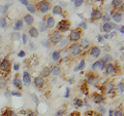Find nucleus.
I'll list each match as a JSON object with an SVG mask.
<instances>
[{
	"mask_svg": "<svg viewBox=\"0 0 124 116\" xmlns=\"http://www.w3.org/2000/svg\"><path fill=\"white\" fill-rule=\"evenodd\" d=\"M72 2H73V4H75L76 7H80L84 3L83 0H75V1H72Z\"/></svg>",
	"mask_w": 124,
	"mask_h": 116,
	"instance_id": "obj_43",
	"label": "nucleus"
},
{
	"mask_svg": "<svg viewBox=\"0 0 124 116\" xmlns=\"http://www.w3.org/2000/svg\"><path fill=\"white\" fill-rule=\"evenodd\" d=\"M27 116H36V114L34 113V112H29L28 115H27Z\"/></svg>",
	"mask_w": 124,
	"mask_h": 116,
	"instance_id": "obj_59",
	"label": "nucleus"
},
{
	"mask_svg": "<svg viewBox=\"0 0 124 116\" xmlns=\"http://www.w3.org/2000/svg\"><path fill=\"white\" fill-rule=\"evenodd\" d=\"M102 18V13L101 10L98 9V8H94L92 10L91 13V19L93 21H97V20H100Z\"/></svg>",
	"mask_w": 124,
	"mask_h": 116,
	"instance_id": "obj_12",
	"label": "nucleus"
},
{
	"mask_svg": "<svg viewBox=\"0 0 124 116\" xmlns=\"http://www.w3.org/2000/svg\"><path fill=\"white\" fill-rule=\"evenodd\" d=\"M60 58H61V53L59 51H55V52H53L52 53V59L54 62H57V61H59L60 60Z\"/></svg>",
	"mask_w": 124,
	"mask_h": 116,
	"instance_id": "obj_25",
	"label": "nucleus"
},
{
	"mask_svg": "<svg viewBox=\"0 0 124 116\" xmlns=\"http://www.w3.org/2000/svg\"><path fill=\"white\" fill-rule=\"evenodd\" d=\"M50 75H51V67H45L42 69L40 76L42 78H46V77H49Z\"/></svg>",
	"mask_w": 124,
	"mask_h": 116,
	"instance_id": "obj_21",
	"label": "nucleus"
},
{
	"mask_svg": "<svg viewBox=\"0 0 124 116\" xmlns=\"http://www.w3.org/2000/svg\"><path fill=\"white\" fill-rule=\"evenodd\" d=\"M68 51H69V52H70V55L73 56V57H78L82 53V49H81L79 43H72L68 47Z\"/></svg>",
	"mask_w": 124,
	"mask_h": 116,
	"instance_id": "obj_4",
	"label": "nucleus"
},
{
	"mask_svg": "<svg viewBox=\"0 0 124 116\" xmlns=\"http://www.w3.org/2000/svg\"><path fill=\"white\" fill-rule=\"evenodd\" d=\"M52 13L54 15H60L63 13V8H62V6H60V5H55L52 8Z\"/></svg>",
	"mask_w": 124,
	"mask_h": 116,
	"instance_id": "obj_17",
	"label": "nucleus"
},
{
	"mask_svg": "<svg viewBox=\"0 0 124 116\" xmlns=\"http://www.w3.org/2000/svg\"><path fill=\"white\" fill-rule=\"evenodd\" d=\"M9 4H5V5H0V13L4 14L6 11H7V8H8Z\"/></svg>",
	"mask_w": 124,
	"mask_h": 116,
	"instance_id": "obj_34",
	"label": "nucleus"
},
{
	"mask_svg": "<svg viewBox=\"0 0 124 116\" xmlns=\"http://www.w3.org/2000/svg\"><path fill=\"white\" fill-rule=\"evenodd\" d=\"M81 35H82L81 30H72V31H70V33H69L68 39L72 42H77V41L81 40Z\"/></svg>",
	"mask_w": 124,
	"mask_h": 116,
	"instance_id": "obj_6",
	"label": "nucleus"
},
{
	"mask_svg": "<svg viewBox=\"0 0 124 116\" xmlns=\"http://www.w3.org/2000/svg\"><path fill=\"white\" fill-rule=\"evenodd\" d=\"M33 99H34V102H35L36 104H38V99L36 98V96H33Z\"/></svg>",
	"mask_w": 124,
	"mask_h": 116,
	"instance_id": "obj_60",
	"label": "nucleus"
},
{
	"mask_svg": "<svg viewBox=\"0 0 124 116\" xmlns=\"http://www.w3.org/2000/svg\"><path fill=\"white\" fill-rule=\"evenodd\" d=\"M18 56L20 57V58H23V57H25V52H24V51H21L20 52L18 53Z\"/></svg>",
	"mask_w": 124,
	"mask_h": 116,
	"instance_id": "obj_55",
	"label": "nucleus"
},
{
	"mask_svg": "<svg viewBox=\"0 0 124 116\" xmlns=\"http://www.w3.org/2000/svg\"><path fill=\"white\" fill-rule=\"evenodd\" d=\"M22 82H24L25 85H29L30 82H31V76L29 74V72L25 71L24 73H23V80Z\"/></svg>",
	"mask_w": 124,
	"mask_h": 116,
	"instance_id": "obj_15",
	"label": "nucleus"
},
{
	"mask_svg": "<svg viewBox=\"0 0 124 116\" xmlns=\"http://www.w3.org/2000/svg\"><path fill=\"white\" fill-rule=\"evenodd\" d=\"M50 8H51V3L49 1L42 0V1H39L37 3V9L42 13H46L50 10Z\"/></svg>",
	"mask_w": 124,
	"mask_h": 116,
	"instance_id": "obj_2",
	"label": "nucleus"
},
{
	"mask_svg": "<svg viewBox=\"0 0 124 116\" xmlns=\"http://www.w3.org/2000/svg\"><path fill=\"white\" fill-rule=\"evenodd\" d=\"M62 34L60 32H58V31H54V32L50 35V42L53 44H56L58 42H60L62 40Z\"/></svg>",
	"mask_w": 124,
	"mask_h": 116,
	"instance_id": "obj_5",
	"label": "nucleus"
},
{
	"mask_svg": "<svg viewBox=\"0 0 124 116\" xmlns=\"http://www.w3.org/2000/svg\"><path fill=\"white\" fill-rule=\"evenodd\" d=\"M119 32L121 33V34L124 33V28H123V26H120V27H119Z\"/></svg>",
	"mask_w": 124,
	"mask_h": 116,
	"instance_id": "obj_57",
	"label": "nucleus"
},
{
	"mask_svg": "<svg viewBox=\"0 0 124 116\" xmlns=\"http://www.w3.org/2000/svg\"><path fill=\"white\" fill-rule=\"evenodd\" d=\"M46 29H48V28H46V22H40L39 24H38V28H37L38 32H45V31H46Z\"/></svg>",
	"mask_w": 124,
	"mask_h": 116,
	"instance_id": "obj_28",
	"label": "nucleus"
},
{
	"mask_svg": "<svg viewBox=\"0 0 124 116\" xmlns=\"http://www.w3.org/2000/svg\"><path fill=\"white\" fill-rule=\"evenodd\" d=\"M66 43H67V39H62L61 41H60V43H59V45L61 46H64V45H66Z\"/></svg>",
	"mask_w": 124,
	"mask_h": 116,
	"instance_id": "obj_48",
	"label": "nucleus"
},
{
	"mask_svg": "<svg viewBox=\"0 0 124 116\" xmlns=\"http://www.w3.org/2000/svg\"><path fill=\"white\" fill-rule=\"evenodd\" d=\"M97 113H98L99 115H103L104 113H106V109H104V107L99 106V107L97 108Z\"/></svg>",
	"mask_w": 124,
	"mask_h": 116,
	"instance_id": "obj_42",
	"label": "nucleus"
},
{
	"mask_svg": "<svg viewBox=\"0 0 124 116\" xmlns=\"http://www.w3.org/2000/svg\"><path fill=\"white\" fill-rule=\"evenodd\" d=\"M55 19H54L53 17H48L46 18V28H50V29H52L55 27Z\"/></svg>",
	"mask_w": 124,
	"mask_h": 116,
	"instance_id": "obj_18",
	"label": "nucleus"
},
{
	"mask_svg": "<svg viewBox=\"0 0 124 116\" xmlns=\"http://www.w3.org/2000/svg\"><path fill=\"white\" fill-rule=\"evenodd\" d=\"M60 73H61V68L59 66H53V67H51V74L52 75L57 76V75H59Z\"/></svg>",
	"mask_w": 124,
	"mask_h": 116,
	"instance_id": "obj_22",
	"label": "nucleus"
},
{
	"mask_svg": "<svg viewBox=\"0 0 124 116\" xmlns=\"http://www.w3.org/2000/svg\"><path fill=\"white\" fill-rule=\"evenodd\" d=\"M10 70V62L7 59H3L0 62V72L7 73Z\"/></svg>",
	"mask_w": 124,
	"mask_h": 116,
	"instance_id": "obj_8",
	"label": "nucleus"
},
{
	"mask_svg": "<svg viewBox=\"0 0 124 116\" xmlns=\"http://www.w3.org/2000/svg\"><path fill=\"white\" fill-rule=\"evenodd\" d=\"M23 20H24V22L26 23L27 25H32L33 23H34V18H33V15H32V14H29V13L26 14Z\"/></svg>",
	"mask_w": 124,
	"mask_h": 116,
	"instance_id": "obj_20",
	"label": "nucleus"
},
{
	"mask_svg": "<svg viewBox=\"0 0 124 116\" xmlns=\"http://www.w3.org/2000/svg\"><path fill=\"white\" fill-rule=\"evenodd\" d=\"M29 36L32 38H36L38 36V30L35 27H31L29 29Z\"/></svg>",
	"mask_w": 124,
	"mask_h": 116,
	"instance_id": "obj_23",
	"label": "nucleus"
},
{
	"mask_svg": "<svg viewBox=\"0 0 124 116\" xmlns=\"http://www.w3.org/2000/svg\"><path fill=\"white\" fill-rule=\"evenodd\" d=\"M123 4V1L122 0H113V1H112V5L113 6H121Z\"/></svg>",
	"mask_w": 124,
	"mask_h": 116,
	"instance_id": "obj_37",
	"label": "nucleus"
},
{
	"mask_svg": "<svg viewBox=\"0 0 124 116\" xmlns=\"http://www.w3.org/2000/svg\"><path fill=\"white\" fill-rule=\"evenodd\" d=\"M81 90H82L85 95H88V86H87V83L86 82L83 83V85L81 86Z\"/></svg>",
	"mask_w": 124,
	"mask_h": 116,
	"instance_id": "obj_41",
	"label": "nucleus"
},
{
	"mask_svg": "<svg viewBox=\"0 0 124 116\" xmlns=\"http://www.w3.org/2000/svg\"><path fill=\"white\" fill-rule=\"evenodd\" d=\"M79 27H80L81 29H87V28H88V26H87V23H85V22L80 23V24H79Z\"/></svg>",
	"mask_w": 124,
	"mask_h": 116,
	"instance_id": "obj_47",
	"label": "nucleus"
},
{
	"mask_svg": "<svg viewBox=\"0 0 124 116\" xmlns=\"http://www.w3.org/2000/svg\"><path fill=\"white\" fill-rule=\"evenodd\" d=\"M20 3H21V4H23V5H28L29 4V1H27V0H21V1H20Z\"/></svg>",
	"mask_w": 124,
	"mask_h": 116,
	"instance_id": "obj_52",
	"label": "nucleus"
},
{
	"mask_svg": "<svg viewBox=\"0 0 124 116\" xmlns=\"http://www.w3.org/2000/svg\"><path fill=\"white\" fill-rule=\"evenodd\" d=\"M10 95H11V96H16V97H21V94H20V92H17V91L10 92Z\"/></svg>",
	"mask_w": 124,
	"mask_h": 116,
	"instance_id": "obj_54",
	"label": "nucleus"
},
{
	"mask_svg": "<svg viewBox=\"0 0 124 116\" xmlns=\"http://www.w3.org/2000/svg\"><path fill=\"white\" fill-rule=\"evenodd\" d=\"M85 116H99V114L97 113V112L93 111V110H89L85 113Z\"/></svg>",
	"mask_w": 124,
	"mask_h": 116,
	"instance_id": "obj_35",
	"label": "nucleus"
},
{
	"mask_svg": "<svg viewBox=\"0 0 124 116\" xmlns=\"http://www.w3.org/2000/svg\"><path fill=\"white\" fill-rule=\"evenodd\" d=\"M117 92L118 94H122L123 90H124V85H123V81H121V82H118L117 83Z\"/></svg>",
	"mask_w": 124,
	"mask_h": 116,
	"instance_id": "obj_31",
	"label": "nucleus"
},
{
	"mask_svg": "<svg viewBox=\"0 0 124 116\" xmlns=\"http://www.w3.org/2000/svg\"><path fill=\"white\" fill-rule=\"evenodd\" d=\"M98 82H99V76L98 75L94 74V73H90V74L88 75L86 83L90 84V85H96V84H98Z\"/></svg>",
	"mask_w": 124,
	"mask_h": 116,
	"instance_id": "obj_7",
	"label": "nucleus"
},
{
	"mask_svg": "<svg viewBox=\"0 0 124 116\" xmlns=\"http://www.w3.org/2000/svg\"><path fill=\"white\" fill-rule=\"evenodd\" d=\"M101 20L103 22V24H106V23H110V21L112 20V19H111V17L108 14H103L102 18H101Z\"/></svg>",
	"mask_w": 124,
	"mask_h": 116,
	"instance_id": "obj_36",
	"label": "nucleus"
},
{
	"mask_svg": "<svg viewBox=\"0 0 124 116\" xmlns=\"http://www.w3.org/2000/svg\"><path fill=\"white\" fill-rule=\"evenodd\" d=\"M13 68H14V70H15V71H18V70H19V68H20V64H19V63H15Z\"/></svg>",
	"mask_w": 124,
	"mask_h": 116,
	"instance_id": "obj_50",
	"label": "nucleus"
},
{
	"mask_svg": "<svg viewBox=\"0 0 124 116\" xmlns=\"http://www.w3.org/2000/svg\"><path fill=\"white\" fill-rule=\"evenodd\" d=\"M113 116H123V111H122L121 109L116 110V111H114Z\"/></svg>",
	"mask_w": 124,
	"mask_h": 116,
	"instance_id": "obj_44",
	"label": "nucleus"
},
{
	"mask_svg": "<svg viewBox=\"0 0 124 116\" xmlns=\"http://www.w3.org/2000/svg\"><path fill=\"white\" fill-rule=\"evenodd\" d=\"M69 116H81V113L79 111H73V112H71Z\"/></svg>",
	"mask_w": 124,
	"mask_h": 116,
	"instance_id": "obj_49",
	"label": "nucleus"
},
{
	"mask_svg": "<svg viewBox=\"0 0 124 116\" xmlns=\"http://www.w3.org/2000/svg\"><path fill=\"white\" fill-rule=\"evenodd\" d=\"M116 70H117V68H116V66L112 63H108L106 65V67H104V73H106L107 75H112L116 73Z\"/></svg>",
	"mask_w": 124,
	"mask_h": 116,
	"instance_id": "obj_9",
	"label": "nucleus"
},
{
	"mask_svg": "<svg viewBox=\"0 0 124 116\" xmlns=\"http://www.w3.org/2000/svg\"><path fill=\"white\" fill-rule=\"evenodd\" d=\"M92 100H93V103L94 104H103L104 103V96L102 94H94L92 96Z\"/></svg>",
	"mask_w": 124,
	"mask_h": 116,
	"instance_id": "obj_10",
	"label": "nucleus"
},
{
	"mask_svg": "<svg viewBox=\"0 0 124 116\" xmlns=\"http://www.w3.org/2000/svg\"><path fill=\"white\" fill-rule=\"evenodd\" d=\"M63 114H64V111H62V110H61V111H58L57 113H56V115H57V116H62Z\"/></svg>",
	"mask_w": 124,
	"mask_h": 116,
	"instance_id": "obj_56",
	"label": "nucleus"
},
{
	"mask_svg": "<svg viewBox=\"0 0 124 116\" xmlns=\"http://www.w3.org/2000/svg\"><path fill=\"white\" fill-rule=\"evenodd\" d=\"M23 28V21L22 20H18L17 22L15 23V27H14V30L15 31H18Z\"/></svg>",
	"mask_w": 124,
	"mask_h": 116,
	"instance_id": "obj_27",
	"label": "nucleus"
},
{
	"mask_svg": "<svg viewBox=\"0 0 124 116\" xmlns=\"http://www.w3.org/2000/svg\"><path fill=\"white\" fill-rule=\"evenodd\" d=\"M102 58L104 59V61H106V62H108V63H111L112 60H113V58H112V56H110V55H104Z\"/></svg>",
	"mask_w": 124,
	"mask_h": 116,
	"instance_id": "obj_45",
	"label": "nucleus"
},
{
	"mask_svg": "<svg viewBox=\"0 0 124 116\" xmlns=\"http://www.w3.org/2000/svg\"><path fill=\"white\" fill-rule=\"evenodd\" d=\"M27 10H28L30 13H36V7H35V5L29 3V4L27 5Z\"/></svg>",
	"mask_w": 124,
	"mask_h": 116,
	"instance_id": "obj_30",
	"label": "nucleus"
},
{
	"mask_svg": "<svg viewBox=\"0 0 124 116\" xmlns=\"http://www.w3.org/2000/svg\"><path fill=\"white\" fill-rule=\"evenodd\" d=\"M46 84V81H45V78H42V77L39 75V76H36L35 78H34V85H35L36 88H42L45 86Z\"/></svg>",
	"mask_w": 124,
	"mask_h": 116,
	"instance_id": "obj_11",
	"label": "nucleus"
},
{
	"mask_svg": "<svg viewBox=\"0 0 124 116\" xmlns=\"http://www.w3.org/2000/svg\"><path fill=\"white\" fill-rule=\"evenodd\" d=\"M111 19H113V21L115 23H120V22H122L123 15H122L121 13H119V11H115V13H113V15H112Z\"/></svg>",
	"mask_w": 124,
	"mask_h": 116,
	"instance_id": "obj_14",
	"label": "nucleus"
},
{
	"mask_svg": "<svg viewBox=\"0 0 124 116\" xmlns=\"http://www.w3.org/2000/svg\"><path fill=\"white\" fill-rule=\"evenodd\" d=\"M79 45H80L81 49H87L89 47V45H90V41L88 39H86V38H83V39L80 40Z\"/></svg>",
	"mask_w": 124,
	"mask_h": 116,
	"instance_id": "obj_16",
	"label": "nucleus"
},
{
	"mask_svg": "<svg viewBox=\"0 0 124 116\" xmlns=\"http://www.w3.org/2000/svg\"><path fill=\"white\" fill-rule=\"evenodd\" d=\"M114 82H113V80H108L106 81V82L103 83V85L101 87V90L103 94H106V95H110L112 94V92L114 91Z\"/></svg>",
	"mask_w": 124,
	"mask_h": 116,
	"instance_id": "obj_1",
	"label": "nucleus"
},
{
	"mask_svg": "<svg viewBox=\"0 0 124 116\" xmlns=\"http://www.w3.org/2000/svg\"><path fill=\"white\" fill-rule=\"evenodd\" d=\"M98 62H99V68L98 69H100V70H103L104 67H106V65H107V62L104 61L103 58H101L100 60H98Z\"/></svg>",
	"mask_w": 124,
	"mask_h": 116,
	"instance_id": "obj_33",
	"label": "nucleus"
},
{
	"mask_svg": "<svg viewBox=\"0 0 124 116\" xmlns=\"http://www.w3.org/2000/svg\"><path fill=\"white\" fill-rule=\"evenodd\" d=\"M69 27H70V23H69L67 20H62L58 23L57 30H58V32H60L62 34L63 32H66V31L69 29Z\"/></svg>",
	"mask_w": 124,
	"mask_h": 116,
	"instance_id": "obj_3",
	"label": "nucleus"
},
{
	"mask_svg": "<svg viewBox=\"0 0 124 116\" xmlns=\"http://www.w3.org/2000/svg\"><path fill=\"white\" fill-rule=\"evenodd\" d=\"M41 43H42V46H46V47H49V46H50V44H49V41L48 40H44V41H42L41 42Z\"/></svg>",
	"mask_w": 124,
	"mask_h": 116,
	"instance_id": "obj_51",
	"label": "nucleus"
},
{
	"mask_svg": "<svg viewBox=\"0 0 124 116\" xmlns=\"http://www.w3.org/2000/svg\"><path fill=\"white\" fill-rule=\"evenodd\" d=\"M21 38H22L23 44H26L27 42H28V37H27L26 34H22V35H21Z\"/></svg>",
	"mask_w": 124,
	"mask_h": 116,
	"instance_id": "obj_46",
	"label": "nucleus"
},
{
	"mask_svg": "<svg viewBox=\"0 0 124 116\" xmlns=\"http://www.w3.org/2000/svg\"><path fill=\"white\" fill-rule=\"evenodd\" d=\"M100 53H101L100 48L97 47V46H93V47H91L89 49V55L92 56L93 58H98L100 56Z\"/></svg>",
	"mask_w": 124,
	"mask_h": 116,
	"instance_id": "obj_13",
	"label": "nucleus"
},
{
	"mask_svg": "<svg viewBox=\"0 0 124 116\" xmlns=\"http://www.w3.org/2000/svg\"><path fill=\"white\" fill-rule=\"evenodd\" d=\"M22 80L21 78H19V77H16V78H14L13 80V84H14V86L16 88H19V90H21L22 86H23V84H22Z\"/></svg>",
	"mask_w": 124,
	"mask_h": 116,
	"instance_id": "obj_19",
	"label": "nucleus"
},
{
	"mask_svg": "<svg viewBox=\"0 0 124 116\" xmlns=\"http://www.w3.org/2000/svg\"><path fill=\"white\" fill-rule=\"evenodd\" d=\"M6 85V79H5V77H3V76H0V87H4Z\"/></svg>",
	"mask_w": 124,
	"mask_h": 116,
	"instance_id": "obj_38",
	"label": "nucleus"
},
{
	"mask_svg": "<svg viewBox=\"0 0 124 116\" xmlns=\"http://www.w3.org/2000/svg\"><path fill=\"white\" fill-rule=\"evenodd\" d=\"M85 68V60H81L80 64L77 66V67L73 69V71L77 72V71H80V70H83V69Z\"/></svg>",
	"mask_w": 124,
	"mask_h": 116,
	"instance_id": "obj_26",
	"label": "nucleus"
},
{
	"mask_svg": "<svg viewBox=\"0 0 124 116\" xmlns=\"http://www.w3.org/2000/svg\"><path fill=\"white\" fill-rule=\"evenodd\" d=\"M97 41L99 42V43H101V42L103 41V37H102V35H98V36H97Z\"/></svg>",
	"mask_w": 124,
	"mask_h": 116,
	"instance_id": "obj_53",
	"label": "nucleus"
},
{
	"mask_svg": "<svg viewBox=\"0 0 124 116\" xmlns=\"http://www.w3.org/2000/svg\"><path fill=\"white\" fill-rule=\"evenodd\" d=\"M64 97H65V98H68V97H69V88L68 87L66 88V94H65Z\"/></svg>",
	"mask_w": 124,
	"mask_h": 116,
	"instance_id": "obj_58",
	"label": "nucleus"
},
{
	"mask_svg": "<svg viewBox=\"0 0 124 116\" xmlns=\"http://www.w3.org/2000/svg\"><path fill=\"white\" fill-rule=\"evenodd\" d=\"M7 27V22L5 18H0V28L5 29Z\"/></svg>",
	"mask_w": 124,
	"mask_h": 116,
	"instance_id": "obj_32",
	"label": "nucleus"
},
{
	"mask_svg": "<svg viewBox=\"0 0 124 116\" xmlns=\"http://www.w3.org/2000/svg\"><path fill=\"white\" fill-rule=\"evenodd\" d=\"M98 68H99V62H98V61H96V62H94V63L92 64L91 69H92V71H96Z\"/></svg>",
	"mask_w": 124,
	"mask_h": 116,
	"instance_id": "obj_40",
	"label": "nucleus"
},
{
	"mask_svg": "<svg viewBox=\"0 0 124 116\" xmlns=\"http://www.w3.org/2000/svg\"><path fill=\"white\" fill-rule=\"evenodd\" d=\"M10 38H11V40H13V41H18L21 38V34L18 33V32H13V33H11Z\"/></svg>",
	"mask_w": 124,
	"mask_h": 116,
	"instance_id": "obj_29",
	"label": "nucleus"
},
{
	"mask_svg": "<svg viewBox=\"0 0 124 116\" xmlns=\"http://www.w3.org/2000/svg\"><path fill=\"white\" fill-rule=\"evenodd\" d=\"M113 113H114V111L113 110H110V111H108V115H110V116H113Z\"/></svg>",
	"mask_w": 124,
	"mask_h": 116,
	"instance_id": "obj_61",
	"label": "nucleus"
},
{
	"mask_svg": "<svg viewBox=\"0 0 124 116\" xmlns=\"http://www.w3.org/2000/svg\"><path fill=\"white\" fill-rule=\"evenodd\" d=\"M75 105L77 106V107H82L83 106V100H81V99H75Z\"/></svg>",
	"mask_w": 124,
	"mask_h": 116,
	"instance_id": "obj_39",
	"label": "nucleus"
},
{
	"mask_svg": "<svg viewBox=\"0 0 124 116\" xmlns=\"http://www.w3.org/2000/svg\"><path fill=\"white\" fill-rule=\"evenodd\" d=\"M101 30L104 33H108L112 31V27H111V23H106V24H102L101 26Z\"/></svg>",
	"mask_w": 124,
	"mask_h": 116,
	"instance_id": "obj_24",
	"label": "nucleus"
}]
</instances>
